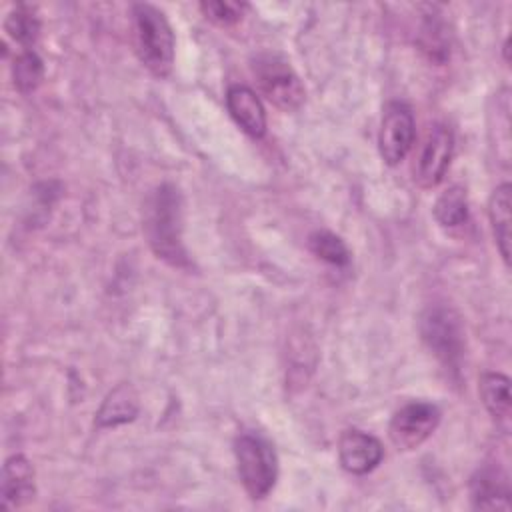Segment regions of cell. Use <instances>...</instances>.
Instances as JSON below:
<instances>
[{"label":"cell","instance_id":"2e32d148","mask_svg":"<svg viewBox=\"0 0 512 512\" xmlns=\"http://www.w3.org/2000/svg\"><path fill=\"white\" fill-rule=\"evenodd\" d=\"M4 30L24 50H32V46L36 44V40L40 36V20L30 6L20 4V6H16V10H12L8 14V18L4 22Z\"/></svg>","mask_w":512,"mask_h":512},{"label":"cell","instance_id":"e0dca14e","mask_svg":"<svg viewBox=\"0 0 512 512\" xmlns=\"http://www.w3.org/2000/svg\"><path fill=\"white\" fill-rule=\"evenodd\" d=\"M434 218L448 228L460 226L468 218V198L462 186H450L434 202Z\"/></svg>","mask_w":512,"mask_h":512},{"label":"cell","instance_id":"ac0fdd59","mask_svg":"<svg viewBox=\"0 0 512 512\" xmlns=\"http://www.w3.org/2000/svg\"><path fill=\"white\" fill-rule=\"evenodd\" d=\"M44 76V64L34 50H22L12 64V80L18 92L30 94L38 88Z\"/></svg>","mask_w":512,"mask_h":512},{"label":"cell","instance_id":"ffe728a7","mask_svg":"<svg viewBox=\"0 0 512 512\" xmlns=\"http://www.w3.org/2000/svg\"><path fill=\"white\" fill-rule=\"evenodd\" d=\"M424 24L420 28V46L422 50L436 62L446 60L448 46H446V34L444 24L436 18V14H424Z\"/></svg>","mask_w":512,"mask_h":512},{"label":"cell","instance_id":"6da1fadb","mask_svg":"<svg viewBox=\"0 0 512 512\" xmlns=\"http://www.w3.org/2000/svg\"><path fill=\"white\" fill-rule=\"evenodd\" d=\"M184 202L174 184H160L144 200L142 230L152 252L164 262L186 268L190 266L182 232H184Z\"/></svg>","mask_w":512,"mask_h":512},{"label":"cell","instance_id":"ba28073f","mask_svg":"<svg viewBox=\"0 0 512 512\" xmlns=\"http://www.w3.org/2000/svg\"><path fill=\"white\" fill-rule=\"evenodd\" d=\"M452 154H454V134L450 126L442 122L432 124L414 168V180L418 182V186L422 188L438 186L446 176Z\"/></svg>","mask_w":512,"mask_h":512},{"label":"cell","instance_id":"8fae6325","mask_svg":"<svg viewBox=\"0 0 512 512\" xmlns=\"http://www.w3.org/2000/svg\"><path fill=\"white\" fill-rule=\"evenodd\" d=\"M226 108L234 122L252 138H262L266 132V110L258 94L244 86L232 84L226 92Z\"/></svg>","mask_w":512,"mask_h":512},{"label":"cell","instance_id":"9c48e42d","mask_svg":"<svg viewBox=\"0 0 512 512\" xmlns=\"http://www.w3.org/2000/svg\"><path fill=\"white\" fill-rule=\"evenodd\" d=\"M384 456L380 440L362 430H346L338 440V458L346 472L368 474L372 472Z\"/></svg>","mask_w":512,"mask_h":512},{"label":"cell","instance_id":"4fadbf2b","mask_svg":"<svg viewBox=\"0 0 512 512\" xmlns=\"http://www.w3.org/2000/svg\"><path fill=\"white\" fill-rule=\"evenodd\" d=\"M140 410L138 392L130 384H118L96 412V426L114 428L132 422Z\"/></svg>","mask_w":512,"mask_h":512},{"label":"cell","instance_id":"7a4b0ae2","mask_svg":"<svg viewBox=\"0 0 512 512\" xmlns=\"http://www.w3.org/2000/svg\"><path fill=\"white\" fill-rule=\"evenodd\" d=\"M134 38L140 62L158 78H166L174 66V32L164 16L152 4L132 6Z\"/></svg>","mask_w":512,"mask_h":512},{"label":"cell","instance_id":"44dd1931","mask_svg":"<svg viewBox=\"0 0 512 512\" xmlns=\"http://www.w3.org/2000/svg\"><path fill=\"white\" fill-rule=\"evenodd\" d=\"M244 4L240 2H226V0H210V2H200V10L202 14L220 24V26H230L236 24L242 18L244 12Z\"/></svg>","mask_w":512,"mask_h":512},{"label":"cell","instance_id":"5bb4252c","mask_svg":"<svg viewBox=\"0 0 512 512\" xmlns=\"http://www.w3.org/2000/svg\"><path fill=\"white\" fill-rule=\"evenodd\" d=\"M510 192H512V186L504 182L496 186L488 202V218H490L492 234L500 250V256L506 264L510 262Z\"/></svg>","mask_w":512,"mask_h":512},{"label":"cell","instance_id":"277c9868","mask_svg":"<svg viewBox=\"0 0 512 512\" xmlns=\"http://www.w3.org/2000/svg\"><path fill=\"white\" fill-rule=\"evenodd\" d=\"M420 334L442 366L456 374L466 354V338L460 316L448 306H432L420 318Z\"/></svg>","mask_w":512,"mask_h":512},{"label":"cell","instance_id":"d6986e66","mask_svg":"<svg viewBox=\"0 0 512 512\" xmlns=\"http://www.w3.org/2000/svg\"><path fill=\"white\" fill-rule=\"evenodd\" d=\"M308 246L320 260L334 264V266H346L350 262V252L344 240L332 232L316 230L308 236Z\"/></svg>","mask_w":512,"mask_h":512},{"label":"cell","instance_id":"30bf717a","mask_svg":"<svg viewBox=\"0 0 512 512\" xmlns=\"http://www.w3.org/2000/svg\"><path fill=\"white\" fill-rule=\"evenodd\" d=\"M36 494L34 466L24 454H14L4 462L0 478V506L4 510L28 504Z\"/></svg>","mask_w":512,"mask_h":512},{"label":"cell","instance_id":"52a82bcc","mask_svg":"<svg viewBox=\"0 0 512 512\" xmlns=\"http://www.w3.org/2000/svg\"><path fill=\"white\" fill-rule=\"evenodd\" d=\"M414 116L404 102H388L384 106L380 132H378V150L382 160L388 166H396L406 158L414 144Z\"/></svg>","mask_w":512,"mask_h":512},{"label":"cell","instance_id":"7c38bea8","mask_svg":"<svg viewBox=\"0 0 512 512\" xmlns=\"http://www.w3.org/2000/svg\"><path fill=\"white\" fill-rule=\"evenodd\" d=\"M470 500L476 510H510L508 476L494 466L476 470L470 480Z\"/></svg>","mask_w":512,"mask_h":512},{"label":"cell","instance_id":"8992f818","mask_svg":"<svg viewBox=\"0 0 512 512\" xmlns=\"http://www.w3.org/2000/svg\"><path fill=\"white\" fill-rule=\"evenodd\" d=\"M438 422L440 410L436 404L414 400L394 412L388 436L398 450H414L436 430Z\"/></svg>","mask_w":512,"mask_h":512},{"label":"cell","instance_id":"3957f363","mask_svg":"<svg viewBox=\"0 0 512 512\" xmlns=\"http://www.w3.org/2000/svg\"><path fill=\"white\" fill-rule=\"evenodd\" d=\"M238 476L252 500L266 498L278 478V456L268 438L258 432H242L234 440Z\"/></svg>","mask_w":512,"mask_h":512},{"label":"cell","instance_id":"5b68a950","mask_svg":"<svg viewBox=\"0 0 512 512\" xmlns=\"http://www.w3.org/2000/svg\"><path fill=\"white\" fill-rule=\"evenodd\" d=\"M252 74L262 94L280 110L294 112L304 104L306 90L300 76L280 54L260 52L252 58Z\"/></svg>","mask_w":512,"mask_h":512},{"label":"cell","instance_id":"9a60e30c","mask_svg":"<svg viewBox=\"0 0 512 512\" xmlns=\"http://www.w3.org/2000/svg\"><path fill=\"white\" fill-rule=\"evenodd\" d=\"M480 398L494 420L510 416V378L500 372H484L478 382Z\"/></svg>","mask_w":512,"mask_h":512}]
</instances>
